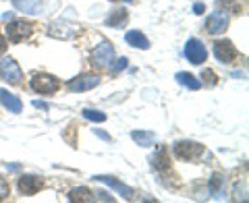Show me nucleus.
I'll return each mask as SVG.
<instances>
[{
	"mask_svg": "<svg viewBox=\"0 0 249 203\" xmlns=\"http://www.w3.org/2000/svg\"><path fill=\"white\" fill-rule=\"evenodd\" d=\"M93 199V193L88 189V186H77L69 193V201H77V203H91Z\"/></svg>",
	"mask_w": 249,
	"mask_h": 203,
	"instance_id": "6ab92c4d",
	"label": "nucleus"
},
{
	"mask_svg": "<svg viewBox=\"0 0 249 203\" xmlns=\"http://www.w3.org/2000/svg\"><path fill=\"white\" fill-rule=\"evenodd\" d=\"M131 137H133V141L137 145H142V147H150L154 143V133L152 131H133Z\"/></svg>",
	"mask_w": 249,
	"mask_h": 203,
	"instance_id": "412c9836",
	"label": "nucleus"
},
{
	"mask_svg": "<svg viewBox=\"0 0 249 203\" xmlns=\"http://www.w3.org/2000/svg\"><path fill=\"white\" fill-rule=\"evenodd\" d=\"M127 23H129V13H127V9H114V11L104 19V25H108V27H124Z\"/></svg>",
	"mask_w": 249,
	"mask_h": 203,
	"instance_id": "f3484780",
	"label": "nucleus"
},
{
	"mask_svg": "<svg viewBox=\"0 0 249 203\" xmlns=\"http://www.w3.org/2000/svg\"><path fill=\"white\" fill-rule=\"evenodd\" d=\"M112 60H114V46L110 42H102L96 46V50L91 52L89 62L93 68H110L112 67Z\"/></svg>",
	"mask_w": 249,
	"mask_h": 203,
	"instance_id": "7ed1b4c3",
	"label": "nucleus"
},
{
	"mask_svg": "<svg viewBox=\"0 0 249 203\" xmlns=\"http://www.w3.org/2000/svg\"><path fill=\"white\" fill-rule=\"evenodd\" d=\"M185 58L191 62V65H204L208 60V50L201 40L197 37H191L189 42L185 44Z\"/></svg>",
	"mask_w": 249,
	"mask_h": 203,
	"instance_id": "423d86ee",
	"label": "nucleus"
},
{
	"mask_svg": "<svg viewBox=\"0 0 249 203\" xmlns=\"http://www.w3.org/2000/svg\"><path fill=\"white\" fill-rule=\"evenodd\" d=\"M0 104H2L11 114H21V110H23V102L15 96V93H11L9 89H0Z\"/></svg>",
	"mask_w": 249,
	"mask_h": 203,
	"instance_id": "f8f14e48",
	"label": "nucleus"
},
{
	"mask_svg": "<svg viewBox=\"0 0 249 203\" xmlns=\"http://www.w3.org/2000/svg\"><path fill=\"white\" fill-rule=\"evenodd\" d=\"M124 42H127L129 46H133V48H139V50H147L150 48V40L142 34L139 29H131L124 34Z\"/></svg>",
	"mask_w": 249,
	"mask_h": 203,
	"instance_id": "2eb2a0df",
	"label": "nucleus"
},
{
	"mask_svg": "<svg viewBox=\"0 0 249 203\" xmlns=\"http://www.w3.org/2000/svg\"><path fill=\"white\" fill-rule=\"evenodd\" d=\"M34 106H36V108H44V110H46V108H48V106L44 104V102H34Z\"/></svg>",
	"mask_w": 249,
	"mask_h": 203,
	"instance_id": "c756f323",
	"label": "nucleus"
},
{
	"mask_svg": "<svg viewBox=\"0 0 249 203\" xmlns=\"http://www.w3.org/2000/svg\"><path fill=\"white\" fill-rule=\"evenodd\" d=\"M201 79H204V83L208 85V87H216L218 75L212 71V68H204V73H201Z\"/></svg>",
	"mask_w": 249,
	"mask_h": 203,
	"instance_id": "5701e85b",
	"label": "nucleus"
},
{
	"mask_svg": "<svg viewBox=\"0 0 249 203\" xmlns=\"http://www.w3.org/2000/svg\"><path fill=\"white\" fill-rule=\"evenodd\" d=\"M4 52H6V40H4L2 35H0V56H2Z\"/></svg>",
	"mask_w": 249,
	"mask_h": 203,
	"instance_id": "cd10ccee",
	"label": "nucleus"
},
{
	"mask_svg": "<svg viewBox=\"0 0 249 203\" xmlns=\"http://www.w3.org/2000/svg\"><path fill=\"white\" fill-rule=\"evenodd\" d=\"M193 11H196L197 15H201V13H204V11H206V6H204V4H201V2H196V6H193Z\"/></svg>",
	"mask_w": 249,
	"mask_h": 203,
	"instance_id": "c85d7f7f",
	"label": "nucleus"
},
{
	"mask_svg": "<svg viewBox=\"0 0 249 203\" xmlns=\"http://www.w3.org/2000/svg\"><path fill=\"white\" fill-rule=\"evenodd\" d=\"M229 27V13L227 11H214L212 15H208L206 19V31L210 35H220Z\"/></svg>",
	"mask_w": 249,
	"mask_h": 203,
	"instance_id": "1a4fd4ad",
	"label": "nucleus"
},
{
	"mask_svg": "<svg viewBox=\"0 0 249 203\" xmlns=\"http://www.w3.org/2000/svg\"><path fill=\"white\" fill-rule=\"evenodd\" d=\"M48 35L58 37V40H71L75 35V29L67 23H52V25H48Z\"/></svg>",
	"mask_w": 249,
	"mask_h": 203,
	"instance_id": "dca6fc26",
	"label": "nucleus"
},
{
	"mask_svg": "<svg viewBox=\"0 0 249 203\" xmlns=\"http://www.w3.org/2000/svg\"><path fill=\"white\" fill-rule=\"evenodd\" d=\"M31 34H34V25H31L29 21H11L9 25H6L4 29V35H6V40L13 42V44H21V42H25L27 37H31Z\"/></svg>",
	"mask_w": 249,
	"mask_h": 203,
	"instance_id": "39448f33",
	"label": "nucleus"
},
{
	"mask_svg": "<svg viewBox=\"0 0 249 203\" xmlns=\"http://www.w3.org/2000/svg\"><path fill=\"white\" fill-rule=\"evenodd\" d=\"M93 181H100V183H104V185H108V186H110V189H114L116 193H119V195H123V197L124 199H127V201H131V199H133L135 197V191L133 189H131V186H127V185H124V183H121V181H116V178L114 176H93Z\"/></svg>",
	"mask_w": 249,
	"mask_h": 203,
	"instance_id": "9b49d317",
	"label": "nucleus"
},
{
	"mask_svg": "<svg viewBox=\"0 0 249 203\" xmlns=\"http://www.w3.org/2000/svg\"><path fill=\"white\" fill-rule=\"evenodd\" d=\"M170 155L166 152L164 145H158V150H156V153L152 155V166L158 170V172H166V170H170Z\"/></svg>",
	"mask_w": 249,
	"mask_h": 203,
	"instance_id": "ddd939ff",
	"label": "nucleus"
},
{
	"mask_svg": "<svg viewBox=\"0 0 249 203\" xmlns=\"http://www.w3.org/2000/svg\"><path fill=\"white\" fill-rule=\"evenodd\" d=\"M208 191L214 199H224L227 197V178L222 174H212V181L208 185Z\"/></svg>",
	"mask_w": 249,
	"mask_h": 203,
	"instance_id": "4468645a",
	"label": "nucleus"
},
{
	"mask_svg": "<svg viewBox=\"0 0 249 203\" xmlns=\"http://www.w3.org/2000/svg\"><path fill=\"white\" fill-rule=\"evenodd\" d=\"M124 2H133V0H124Z\"/></svg>",
	"mask_w": 249,
	"mask_h": 203,
	"instance_id": "7c9ffc66",
	"label": "nucleus"
},
{
	"mask_svg": "<svg viewBox=\"0 0 249 203\" xmlns=\"http://www.w3.org/2000/svg\"><path fill=\"white\" fill-rule=\"evenodd\" d=\"M81 114H83L88 120H91V122H104V120H106V114H104L102 110H93V108H85Z\"/></svg>",
	"mask_w": 249,
	"mask_h": 203,
	"instance_id": "4be33fe9",
	"label": "nucleus"
},
{
	"mask_svg": "<svg viewBox=\"0 0 249 203\" xmlns=\"http://www.w3.org/2000/svg\"><path fill=\"white\" fill-rule=\"evenodd\" d=\"M0 79L6 81L9 85H15V87H17V85H23V71L15 58L4 56L0 60Z\"/></svg>",
	"mask_w": 249,
	"mask_h": 203,
	"instance_id": "20e7f679",
	"label": "nucleus"
},
{
	"mask_svg": "<svg viewBox=\"0 0 249 203\" xmlns=\"http://www.w3.org/2000/svg\"><path fill=\"white\" fill-rule=\"evenodd\" d=\"M93 133H96V135H98V137H102V139H104V141H110V135H106V133H102V129H96V131H93Z\"/></svg>",
	"mask_w": 249,
	"mask_h": 203,
	"instance_id": "bb28decb",
	"label": "nucleus"
},
{
	"mask_svg": "<svg viewBox=\"0 0 249 203\" xmlns=\"http://www.w3.org/2000/svg\"><path fill=\"white\" fill-rule=\"evenodd\" d=\"M173 153H175V158L181 160V162H197L201 155L206 153V147L197 141L183 139V141L173 143Z\"/></svg>",
	"mask_w": 249,
	"mask_h": 203,
	"instance_id": "f257e3e1",
	"label": "nucleus"
},
{
	"mask_svg": "<svg viewBox=\"0 0 249 203\" xmlns=\"http://www.w3.org/2000/svg\"><path fill=\"white\" fill-rule=\"evenodd\" d=\"M212 48H214V56L220 62H224V65H231V62L239 58V50L231 40H216Z\"/></svg>",
	"mask_w": 249,
	"mask_h": 203,
	"instance_id": "6e6552de",
	"label": "nucleus"
},
{
	"mask_svg": "<svg viewBox=\"0 0 249 203\" xmlns=\"http://www.w3.org/2000/svg\"><path fill=\"white\" fill-rule=\"evenodd\" d=\"M98 199H100V201H110V203L114 201L112 195H110V193H104V191H100V193H98Z\"/></svg>",
	"mask_w": 249,
	"mask_h": 203,
	"instance_id": "a878e982",
	"label": "nucleus"
},
{
	"mask_svg": "<svg viewBox=\"0 0 249 203\" xmlns=\"http://www.w3.org/2000/svg\"><path fill=\"white\" fill-rule=\"evenodd\" d=\"M127 65H129V60H127V58H119V60H116V65L112 67V71H114V73H119V71H123V68H127Z\"/></svg>",
	"mask_w": 249,
	"mask_h": 203,
	"instance_id": "393cba45",
	"label": "nucleus"
},
{
	"mask_svg": "<svg viewBox=\"0 0 249 203\" xmlns=\"http://www.w3.org/2000/svg\"><path fill=\"white\" fill-rule=\"evenodd\" d=\"M13 4L17 6L19 11L27 13V15H36L37 11L42 9V2H40V0H13Z\"/></svg>",
	"mask_w": 249,
	"mask_h": 203,
	"instance_id": "aec40b11",
	"label": "nucleus"
},
{
	"mask_svg": "<svg viewBox=\"0 0 249 203\" xmlns=\"http://www.w3.org/2000/svg\"><path fill=\"white\" fill-rule=\"evenodd\" d=\"M100 75H93V73H83L79 77H75V79H71L67 83L69 91H75V93H81V91H91L96 89L100 85Z\"/></svg>",
	"mask_w": 249,
	"mask_h": 203,
	"instance_id": "0eeeda50",
	"label": "nucleus"
},
{
	"mask_svg": "<svg viewBox=\"0 0 249 203\" xmlns=\"http://www.w3.org/2000/svg\"><path fill=\"white\" fill-rule=\"evenodd\" d=\"M9 197H11V185L6 178L0 176V201H6Z\"/></svg>",
	"mask_w": 249,
	"mask_h": 203,
	"instance_id": "b1692460",
	"label": "nucleus"
},
{
	"mask_svg": "<svg viewBox=\"0 0 249 203\" xmlns=\"http://www.w3.org/2000/svg\"><path fill=\"white\" fill-rule=\"evenodd\" d=\"M29 87L36 93H40V96H54V93L60 89V81L54 75L36 73V75H31V79H29Z\"/></svg>",
	"mask_w": 249,
	"mask_h": 203,
	"instance_id": "f03ea898",
	"label": "nucleus"
},
{
	"mask_svg": "<svg viewBox=\"0 0 249 203\" xmlns=\"http://www.w3.org/2000/svg\"><path fill=\"white\" fill-rule=\"evenodd\" d=\"M175 81H178L183 85V87H187V89H191V91H197V89H201V83L197 77H193L191 73H185V71H181V73H177L175 75Z\"/></svg>",
	"mask_w": 249,
	"mask_h": 203,
	"instance_id": "a211bd4d",
	"label": "nucleus"
},
{
	"mask_svg": "<svg viewBox=\"0 0 249 203\" xmlns=\"http://www.w3.org/2000/svg\"><path fill=\"white\" fill-rule=\"evenodd\" d=\"M17 186H19V193L21 195H37L44 189V178L42 176H36V174H23L17 178Z\"/></svg>",
	"mask_w": 249,
	"mask_h": 203,
	"instance_id": "9d476101",
	"label": "nucleus"
}]
</instances>
